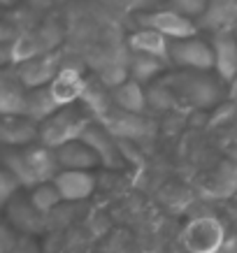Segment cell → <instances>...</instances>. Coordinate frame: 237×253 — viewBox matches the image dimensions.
<instances>
[{
  "mask_svg": "<svg viewBox=\"0 0 237 253\" xmlns=\"http://www.w3.org/2000/svg\"><path fill=\"white\" fill-rule=\"evenodd\" d=\"M16 2H19V0H0V5H5V7H12Z\"/></svg>",
  "mask_w": 237,
  "mask_h": 253,
  "instance_id": "31",
  "label": "cell"
},
{
  "mask_svg": "<svg viewBox=\"0 0 237 253\" xmlns=\"http://www.w3.org/2000/svg\"><path fill=\"white\" fill-rule=\"evenodd\" d=\"M56 158L61 169H95L100 165L95 151L82 137L56 146Z\"/></svg>",
  "mask_w": 237,
  "mask_h": 253,
  "instance_id": "16",
  "label": "cell"
},
{
  "mask_svg": "<svg viewBox=\"0 0 237 253\" xmlns=\"http://www.w3.org/2000/svg\"><path fill=\"white\" fill-rule=\"evenodd\" d=\"M16 40V31L9 23H0V44H12Z\"/></svg>",
  "mask_w": 237,
  "mask_h": 253,
  "instance_id": "28",
  "label": "cell"
},
{
  "mask_svg": "<svg viewBox=\"0 0 237 253\" xmlns=\"http://www.w3.org/2000/svg\"><path fill=\"white\" fill-rule=\"evenodd\" d=\"M135 21L142 28H153L168 40H182L198 35V26L191 16L177 12L175 7H161V9H146V12H138Z\"/></svg>",
  "mask_w": 237,
  "mask_h": 253,
  "instance_id": "3",
  "label": "cell"
},
{
  "mask_svg": "<svg viewBox=\"0 0 237 253\" xmlns=\"http://www.w3.org/2000/svg\"><path fill=\"white\" fill-rule=\"evenodd\" d=\"M84 88H86V79L82 77L79 70L70 68V65H61L58 75L49 82V91L58 102V107H68V105H75L77 100H82Z\"/></svg>",
  "mask_w": 237,
  "mask_h": 253,
  "instance_id": "12",
  "label": "cell"
},
{
  "mask_svg": "<svg viewBox=\"0 0 237 253\" xmlns=\"http://www.w3.org/2000/svg\"><path fill=\"white\" fill-rule=\"evenodd\" d=\"M126 65H128V77L130 79H135V82H140V84H151L153 79L163 72L165 61L156 58V56L133 51Z\"/></svg>",
  "mask_w": 237,
  "mask_h": 253,
  "instance_id": "20",
  "label": "cell"
},
{
  "mask_svg": "<svg viewBox=\"0 0 237 253\" xmlns=\"http://www.w3.org/2000/svg\"><path fill=\"white\" fill-rule=\"evenodd\" d=\"M198 21L202 31H237V0H209Z\"/></svg>",
  "mask_w": 237,
  "mask_h": 253,
  "instance_id": "15",
  "label": "cell"
},
{
  "mask_svg": "<svg viewBox=\"0 0 237 253\" xmlns=\"http://www.w3.org/2000/svg\"><path fill=\"white\" fill-rule=\"evenodd\" d=\"M228 100H233L237 105V75L228 82Z\"/></svg>",
  "mask_w": 237,
  "mask_h": 253,
  "instance_id": "30",
  "label": "cell"
},
{
  "mask_svg": "<svg viewBox=\"0 0 237 253\" xmlns=\"http://www.w3.org/2000/svg\"><path fill=\"white\" fill-rule=\"evenodd\" d=\"M170 63L182 70H200L209 72L214 70V46L212 42L200 40L198 35L170 42Z\"/></svg>",
  "mask_w": 237,
  "mask_h": 253,
  "instance_id": "5",
  "label": "cell"
},
{
  "mask_svg": "<svg viewBox=\"0 0 237 253\" xmlns=\"http://www.w3.org/2000/svg\"><path fill=\"white\" fill-rule=\"evenodd\" d=\"M170 42H172V40H168L158 31H153V28H142V26L128 38L130 51L156 56V58H161V61H165V63H170Z\"/></svg>",
  "mask_w": 237,
  "mask_h": 253,
  "instance_id": "17",
  "label": "cell"
},
{
  "mask_svg": "<svg viewBox=\"0 0 237 253\" xmlns=\"http://www.w3.org/2000/svg\"><path fill=\"white\" fill-rule=\"evenodd\" d=\"M119 5L128 12H146V9H153L158 5V0H119Z\"/></svg>",
  "mask_w": 237,
  "mask_h": 253,
  "instance_id": "26",
  "label": "cell"
},
{
  "mask_svg": "<svg viewBox=\"0 0 237 253\" xmlns=\"http://www.w3.org/2000/svg\"><path fill=\"white\" fill-rule=\"evenodd\" d=\"M7 223L19 235H40L47 230V216L31 202V198H23L16 193L14 198L5 205Z\"/></svg>",
  "mask_w": 237,
  "mask_h": 253,
  "instance_id": "8",
  "label": "cell"
},
{
  "mask_svg": "<svg viewBox=\"0 0 237 253\" xmlns=\"http://www.w3.org/2000/svg\"><path fill=\"white\" fill-rule=\"evenodd\" d=\"M9 253H38V246L33 242V235H19L14 249Z\"/></svg>",
  "mask_w": 237,
  "mask_h": 253,
  "instance_id": "27",
  "label": "cell"
},
{
  "mask_svg": "<svg viewBox=\"0 0 237 253\" xmlns=\"http://www.w3.org/2000/svg\"><path fill=\"white\" fill-rule=\"evenodd\" d=\"M226 242V230L214 214L195 216L184 230V246L191 253H219Z\"/></svg>",
  "mask_w": 237,
  "mask_h": 253,
  "instance_id": "4",
  "label": "cell"
},
{
  "mask_svg": "<svg viewBox=\"0 0 237 253\" xmlns=\"http://www.w3.org/2000/svg\"><path fill=\"white\" fill-rule=\"evenodd\" d=\"M58 102L54 100L51 91H49V86H38V88H28V98H26V114L28 119L33 121H47L49 116L58 112Z\"/></svg>",
  "mask_w": 237,
  "mask_h": 253,
  "instance_id": "19",
  "label": "cell"
},
{
  "mask_svg": "<svg viewBox=\"0 0 237 253\" xmlns=\"http://www.w3.org/2000/svg\"><path fill=\"white\" fill-rule=\"evenodd\" d=\"M28 88L14 70L0 68V114H26Z\"/></svg>",
  "mask_w": 237,
  "mask_h": 253,
  "instance_id": "13",
  "label": "cell"
},
{
  "mask_svg": "<svg viewBox=\"0 0 237 253\" xmlns=\"http://www.w3.org/2000/svg\"><path fill=\"white\" fill-rule=\"evenodd\" d=\"M31 202L35 205V207L42 211L45 216H49L54 209H58V205L63 202L61 193H58V188H56L54 181H42V184L33 186L31 188Z\"/></svg>",
  "mask_w": 237,
  "mask_h": 253,
  "instance_id": "22",
  "label": "cell"
},
{
  "mask_svg": "<svg viewBox=\"0 0 237 253\" xmlns=\"http://www.w3.org/2000/svg\"><path fill=\"white\" fill-rule=\"evenodd\" d=\"M19 232L9 225V223H0V253H9L14 249Z\"/></svg>",
  "mask_w": 237,
  "mask_h": 253,
  "instance_id": "25",
  "label": "cell"
},
{
  "mask_svg": "<svg viewBox=\"0 0 237 253\" xmlns=\"http://www.w3.org/2000/svg\"><path fill=\"white\" fill-rule=\"evenodd\" d=\"M12 63V44H0V68Z\"/></svg>",
  "mask_w": 237,
  "mask_h": 253,
  "instance_id": "29",
  "label": "cell"
},
{
  "mask_svg": "<svg viewBox=\"0 0 237 253\" xmlns=\"http://www.w3.org/2000/svg\"><path fill=\"white\" fill-rule=\"evenodd\" d=\"M112 102H114V107H119V109L144 114L146 112V91L142 88L140 82L128 77L126 82H121L119 86L112 88Z\"/></svg>",
  "mask_w": 237,
  "mask_h": 253,
  "instance_id": "18",
  "label": "cell"
},
{
  "mask_svg": "<svg viewBox=\"0 0 237 253\" xmlns=\"http://www.w3.org/2000/svg\"><path fill=\"white\" fill-rule=\"evenodd\" d=\"M61 65L63 63L58 51H47V54L33 56L28 61L16 63V75L26 88H38V86H49V82L58 75Z\"/></svg>",
  "mask_w": 237,
  "mask_h": 253,
  "instance_id": "9",
  "label": "cell"
},
{
  "mask_svg": "<svg viewBox=\"0 0 237 253\" xmlns=\"http://www.w3.org/2000/svg\"><path fill=\"white\" fill-rule=\"evenodd\" d=\"M95 121L93 114L89 109H79L75 105H68V107H61L58 112L49 116L47 121L40 123V142L47 146H56L65 144V142H72V139H79L82 132Z\"/></svg>",
  "mask_w": 237,
  "mask_h": 253,
  "instance_id": "2",
  "label": "cell"
},
{
  "mask_svg": "<svg viewBox=\"0 0 237 253\" xmlns=\"http://www.w3.org/2000/svg\"><path fill=\"white\" fill-rule=\"evenodd\" d=\"M82 139L95 151V156H98V161L102 168H109V169L123 168L126 156H123L121 142H119L100 121H93L91 126L82 132Z\"/></svg>",
  "mask_w": 237,
  "mask_h": 253,
  "instance_id": "7",
  "label": "cell"
},
{
  "mask_svg": "<svg viewBox=\"0 0 237 253\" xmlns=\"http://www.w3.org/2000/svg\"><path fill=\"white\" fill-rule=\"evenodd\" d=\"M54 184L63 202H82L95 191V174L93 169H61L54 176Z\"/></svg>",
  "mask_w": 237,
  "mask_h": 253,
  "instance_id": "11",
  "label": "cell"
},
{
  "mask_svg": "<svg viewBox=\"0 0 237 253\" xmlns=\"http://www.w3.org/2000/svg\"><path fill=\"white\" fill-rule=\"evenodd\" d=\"M214 70L221 82H230L237 75V31L214 33Z\"/></svg>",
  "mask_w": 237,
  "mask_h": 253,
  "instance_id": "14",
  "label": "cell"
},
{
  "mask_svg": "<svg viewBox=\"0 0 237 253\" xmlns=\"http://www.w3.org/2000/svg\"><path fill=\"white\" fill-rule=\"evenodd\" d=\"M19 188H21V186H19V181L14 179V174H12L7 168L0 165V207H5L9 200L19 193Z\"/></svg>",
  "mask_w": 237,
  "mask_h": 253,
  "instance_id": "23",
  "label": "cell"
},
{
  "mask_svg": "<svg viewBox=\"0 0 237 253\" xmlns=\"http://www.w3.org/2000/svg\"><path fill=\"white\" fill-rule=\"evenodd\" d=\"M40 139V123L23 114H0V144L28 146Z\"/></svg>",
  "mask_w": 237,
  "mask_h": 253,
  "instance_id": "10",
  "label": "cell"
},
{
  "mask_svg": "<svg viewBox=\"0 0 237 253\" xmlns=\"http://www.w3.org/2000/svg\"><path fill=\"white\" fill-rule=\"evenodd\" d=\"M177 102H179V98L168 86L165 79L151 82V84L146 86V107L156 109V112H172L177 107Z\"/></svg>",
  "mask_w": 237,
  "mask_h": 253,
  "instance_id": "21",
  "label": "cell"
},
{
  "mask_svg": "<svg viewBox=\"0 0 237 253\" xmlns=\"http://www.w3.org/2000/svg\"><path fill=\"white\" fill-rule=\"evenodd\" d=\"M168 86L177 93V98L193 109H214L221 102V82L209 77L200 70H184L170 75Z\"/></svg>",
  "mask_w": 237,
  "mask_h": 253,
  "instance_id": "1",
  "label": "cell"
},
{
  "mask_svg": "<svg viewBox=\"0 0 237 253\" xmlns=\"http://www.w3.org/2000/svg\"><path fill=\"white\" fill-rule=\"evenodd\" d=\"M0 165H2V144H0Z\"/></svg>",
  "mask_w": 237,
  "mask_h": 253,
  "instance_id": "32",
  "label": "cell"
},
{
  "mask_svg": "<svg viewBox=\"0 0 237 253\" xmlns=\"http://www.w3.org/2000/svg\"><path fill=\"white\" fill-rule=\"evenodd\" d=\"M207 2L209 0H170V7H175L177 12L191 16V19H200L207 9Z\"/></svg>",
  "mask_w": 237,
  "mask_h": 253,
  "instance_id": "24",
  "label": "cell"
},
{
  "mask_svg": "<svg viewBox=\"0 0 237 253\" xmlns=\"http://www.w3.org/2000/svg\"><path fill=\"white\" fill-rule=\"evenodd\" d=\"M105 128H107L116 139L121 142H140V139L151 137L156 126H153L151 119H146L144 114H138V112H126V109L119 107H109V112L102 119H98Z\"/></svg>",
  "mask_w": 237,
  "mask_h": 253,
  "instance_id": "6",
  "label": "cell"
}]
</instances>
